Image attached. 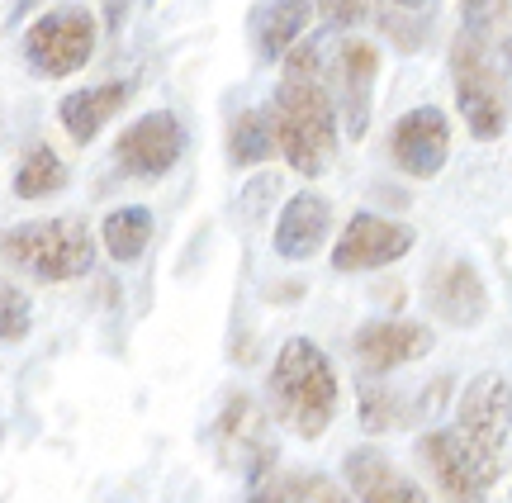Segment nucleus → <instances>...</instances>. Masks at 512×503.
Returning a JSON list of instances; mask_svg holds the SVG:
<instances>
[{"label": "nucleus", "instance_id": "4", "mask_svg": "<svg viewBox=\"0 0 512 503\" xmlns=\"http://www.w3.org/2000/svg\"><path fill=\"white\" fill-rule=\"evenodd\" d=\"M451 81H456V105L475 138H498L508 129V67L494 53H484L475 38L456 34Z\"/></svg>", "mask_w": 512, "mask_h": 503}, {"label": "nucleus", "instance_id": "10", "mask_svg": "<svg viewBox=\"0 0 512 503\" xmlns=\"http://www.w3.org/2000/svg\"><path fill=\"white\" fill-rule=\"evenodd\" d=\"M389 157L403 176H418V181H432L446 157H451V124L437 105H422V110H408L389 133Z\"/></svg>", "mask_w": 512, "mask_h": 503}, {"label": "nucleus", "instance_id": "27", "mask_svg": "<svg viewBox=\"0 0 512 503\" xmlns=\"http://www.w3.org/2000/svg\"><path fill=\"white\" fill-rule=\"evenodd\" d=\"M370 10H389V15H418L422 0H370Z\"/></svg>", "mask_w": 512, "mask_h": 503}, {"label": "nucleus", "instance_id": "24", "mask_svg": "<svg viewBox=\"0 0 512 503\" xmlns=\"http://www.w3.org/2000/svg\"><path fill=\"white\" fill-rule=\"evenodd\" d=\"M280 503H351L342 485H332L328 475H309V470H285L280 475Z\"/></svg>", "mask_w": 512, "mask_h": 503}, {"label": "nucleus", "instance_id": "11", "mask_svg": "<svg viewBox=\"0 0 512 503\" xmlns=\"http://www.w3.org/2000/svg\"><path fill=\"white\" fill-rule=\"evenodd\" d=\"M413 247V228L394 224L384 214H351L342 238L332 243V266L337 271H380L389 261L408 257Z\"/></svg>", "mask_w": 512, "mask_h": 503}, {"label": "nucleus", "instance_id": "16", "mask_svg": "<svg viewBox=\"0 0 512 503\" xmlns=\"http://www.w3.org/2000/svg\"><path fill=\"white\" fill-rule=\"evenodd\" d=\"M342 470H347V485L356 503H432L418 480H408L389 456H380L370 447L347 451V466Z\"/></svg>", "mask_w": 512, "mask_h": 503}, {"label": "nucleus", "instance_id": "13", "mask_svg": "<svg viewBox=\"0 0 512 503\" xmlns=\"http://www.w3.org/2000/svg\"><path fill=\"white\" fill-rule=\"evenodd\" d=\"M427 309L451 328H475L489 314V290L470 261H437L427 276Z\"/></svg>", "mask_w": 512, "mask_h": 503}, {"label": "nucleus", "instance_id": "12", "mask_svg": "<svg viewBox=\"0 0 512 503\" xmlns=\"http://www.w3.org/2000/svg\"><path fill=\"white\" fill-rule=\"evenodd\" d=\"M351 352L361 361L366 375H389L408 366V361H422L432 352V333L422 323H403V318H380V323H366L351 337Z\"/></svg>", "mask_w": 512, "mask_h": 503}, {"label": "nucleus", "instance_id": "9", "mask_svg": "<svg viewBox=\"0 0 512 503\" xmlns=\"http://www.w3.org/2000/svg\"><path fill=\"white\" fill-rule=\"evenodd\" d=\"M185 148V133H181V119L176 114H143L138 124H128L114 143V162L124 176H138V181H157L166 171L176 167V157Z\"/></svg>", "mask_w": 512, "mask_h": 503}, {"label": "nucleus", "instance_id": "5", "mask_svg": "<svg viewBox=\"0 0 512 503\" xmlns=\"http://www.w3.org/2000/svg\"><path fill=\"white\" fill-rule=\"evenodd\" d=\"M456 437L470 447V456H475L479 466L489 470V480L503 475V456H508V437H512V385H508V375L484 371L465 385L460 409H456Z\"/></svg>", "mask_w": 512, "mask_h": 503}, {"label": "nucleus", "instance_id": "7", "mask_svg": "<svg viewBox=\"0 0 512 503\" xmlns=\"http://www.w3.org/2000/svg\"><path fill=\"white\" fill-rule=\"evenodd\" d=\"M214 442H219L223 466L247 475V480L256 470L275 466V437H271V423H266V409L242 390L228 394L219 423H214Z\"/></svg>", "mask_w": 512, "mask_h": 503}, {"label": "nucleus", "instance_id": "15", "mask_svg": "<svg viewBox=\"0 0 512 503\" xmlns=\"http://www.w3.org/2000/svg\"><path fill=\"white\" fill-rule=\"evenodd\" d=\"M375 72H380V53H375V43H366V38H347V43L337 48L332 81H337V110H342V119H347L351 133H366Z\"/></svg>", "mask_w": 512, "mask_h": 503}, {"label": "nucleus", "instance_id": "21", "mask_svg": "<svg viewBox=\"0 0 512 503\" xmlns=\"http://www.w3.org/2000/svg\"><path fill=\"white\" fill-rule=\"evenodd\" d=\"M67 186V167H62V157H57L48 143H38L19 157L15 167V195L19 200H48L57 190Z\"/></svg>", "mask_w": 512, "mask_h": 503}, {"label": "nucleus", "instance_id": "1", "mask_svg": "<svg viewBox=\"0 0 512 503\" xmlns=\"http://www.w3.org/2000/svg\"><path fill=\"white\" fill-rule=\"evenodd\" d=\"M328 67L318 43H294L285 57V76L271 100L275 152L290 162L299 176H318L337 148V100L328 95Z\"/></svg>", "mask_w": 512, "mask_h": 503}, {"label": "nucleus", "instance_id": "8", "mask_svg": "<svg viewBox=\"0 0 512 503\" xmlns=\"http://www.w3.org/2000/svg\"><path fill=\"white\" fill-rule=\"evenodd\" d=\"M418 456H422V470L432 475L441 503H489V470L479 466L470 447L456 437V428H432L427 437L418 442Z\"/></svg>", "mask_w": 512, "mask_h": 503}, {"label": "nucleus", "instance_id": "17", "mask_svg": "<svg viewBox=\"0 0 512 503\" xmlns=\"http://www.w3.org/2000/svg\"><path fill=\"white\" fill-rule=\"evenodd\" d=\"M128 95L133 86L128 81H105V86H86V91H72L62 95V105H57V119H62V129L72 133L76 143H91L95 133L110 124L114 114L128 105Z\"/></svg>", "mask_w": 512, "mask_h": 503}, {"label": "nucleus", "instance_id": "2", "mask_svg": "<svg viewBox=\"0 0 512 503\" xmlns=\"http://www.w3.org/2000/svg\"><path fill=\"white\" fill-rule=\"evenodd\" d=\"M271 409L290 432H299L304 442L323 437L337 413V375L332 361L323 356L318 342L309 337H290L271 366Z\"/></svg>", "mask_w": 512, "mask_h": 503}, {"label": "nucleus", "instance_id": "20", "mask_svg": "<svg viewBox=\"0 0 512 503\" xmlns=\"http://www.w3.org/2000/svg\"><path fill=\"white\" fill-rule=\"evenodd\" d=\"M100 243L110 252L114 261H138L152 243V214L143 205H128V209H114L105 214V224H100Z\"/></svg>", "mask_w": 512, "mask_h": 503}, {"label": "nucleus", "instance_id": "6", "mask_svg": "<svg viewBox=\"0 0 512 503\" xmlns=\"http://www.w3.org/2000/svg\"><path fill=\"white\" fill-rule=\"evenodd\" d=\"M91 57H95V19L81 5H67V10L34 19L29 34H24V62L38 76L62 81V76L81 72Z\"/></svg>", "mask_w": 512, "mask_h": 503}, {"label": "nucleus", "instance_id": "23", "mask_svg": "<svg viewBox=\"0 0 512 503\" xmlns=\"http://www.w3.org/2000/svg\"><path fill=\"white\" fill-rule=\"evenodd\" d=\"M403 413H408V404L399 399V390L361 380V423H366V432H394L403 423Z\"/></svg>", "mask_w": 512, "mask_h": 503}, {"label": "nucleus", "instance_id": "14", "mask_svg": "<svg viewBox=\"0 0 512 503\" xmlns=\"http://www.w3.org/2000/svg\"><path fill=\"white\" fill-rule=\"evenodd\" d=\"M332 228V205L318 195V190H304L285 200L280 219H275V257L285 261H309L323 252Z\"/></svg>", "mask_w": 512, "mask_h": 503}, {"label": "nucleus", "instance_id": "22", "mask_svg": "<svg viewBox=\"0 0 512 503\" xmlns=\"http://www.w3.org/2000/svg\"><path fill=\"white\" fill-rule=\"evenodd\" d=\"M228 157L233 167H261L266 157H275V129L266 110H242L228 129Z\"/></svg>", "mask_w": 512, "mask_h": 503}, {"label": "nucleus", "instance_id": "26", "mask_svg": "<svg viewBox=\"0 0 512 503\" xmlns=\"http://www.w3.org/2000/svg\"><path fill=\"white\" fill-rule=\"evenodd\" d=\"M313 10L323 19H332V24H361V19H370V0H313Z\"/></svg>", "mask_w": 512, "mask_h": 503}, {"label": "nucleus", "instance_id": "19", "mask_svg": "<svg viewBox=\"0 0 512 503\" xmlns=\"http://www.w3.org/2000/svg\"><path fill=\"white\" fill-rule=\"evenodd\" d=\"M460 15H465L460 34L512 67V0H460Z\"/></svg>", "mask_w": 512, "mask_h": 503}, {"label": "nucleus", "instance_id": "28", "mask_svg": "<svg viewBox=\"0 0 512 503\" xmlns=\"http://www.w3.org/2000/svg\"><path fill=\"white\" fill-rule=\"evenodd\" d=\"M24 5H34V0H19V10H24Z\"/></svg>", "mask_w": 512, "mask_h": 503}, {"label": "nucleus", "instance_id": "25", "mask_svg": "<svg viewBox=\"0 0 512 503\" xmlns=\"http://www.w3.org/2000/svg\"><path fill=\"white\" fill-rule=\"evenodd\" d=\"M29 323H34V309H29L24 290H15L10 280H0V342H19L29 333Z\"/></svg>", "mask_w": 512, "mask_h": 503}, {"label": "nucleus", "instance_id": "18", "mask_svg": "<svg viewBox=\"0 0 512 503\" xmlns=\"http://www.w3.org/2000/svg\"><path fill=\"white\" fill-rule=\"evenodd\" d=\"M309 19H313V0H261V5H256V19H252L261 57H266V62H285L290 48L304 38Z\"/></svg>", "mask_w": 512, "mask_h": 503}, {"label": "nucleus", "instance_id": "3", "mask_svg": "<svg viewBox=\"0 0 512 503\" xmlns=\"http://www.w3.org/2000/svg\"><path fill=\"white\" fill-rule=\"evenodd\" d=\"M0 252L15 261L19 271L62 285V280H81L95 266V238L81 219H34L10 233H0Z\"/></svg>", "mask_w": 512, "mask_h": 503}]
</instances>
